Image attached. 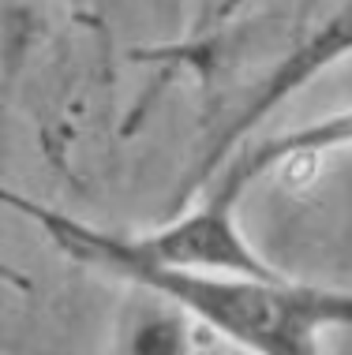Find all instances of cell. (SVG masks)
I'll use <instances>...</instances> for the list:
<instances>
[{
    "instance_id": "obj_1",
    "label": "cell",
    "mask_w": 352,
    "mask_h": 355,
    "mask_svg": "<svg viewBox=\"0 0 352 355\" xmlns=\"http://www.w3.org/2000/svg\"><path fill=\"white\" fill-rule=\"evenodd\" d=\"M34 220L64 254L106 270L120 281L146 288L184 311L187 318L214 329L251 355H322V337L352 329V292L319 288L285 277H221L187 273L173 266L142 262L128 251L124 236L75 220L42 202L31 206Z\"/></svg>"
},
{
    "instance_id": "obj_4",
    "label": "cell",
    "mask_w": 352,
    "mask_h": 355,
    "mask_svg": "<svg viewBox=\"0 0 352 355\" xmlns=\"http://www.w3.org/2000/svg\"><path fill=\"white\" fill-rule=\"evenodd\" d=\"M352 146V109L334 112L326 120H315L308 128H296L289 135H274L262 139L259 146L236 150L233 161H225L217 168V176L203 187V195H217L225 202H240V195L255 184L259 176L274 168H292L303 165V161H315L322 153H334Z\"/></svg>"
},
{
    "instance_id": "obj_2",
    "label": "cell",
    "mask_w": 352,
    "mask_h": 355,
    "mask_svg": "<svg viewBox=\"0 0 352 355\" xmlns=\"http://www.w3.org/2000/svg\"><path fill=\"white\" fill-rule=\"evenodd\" d=\"M349 56H352V0H337L315 26H308V34H303L292 49H285L281 60L274 64V68L247 90V98L221 120V128H217V135L210 139V146H206L203 161H199V168L192 176V187L210 184L217 176V168L229 161V153L240 150V142L251 135L274 109H281V105L289 101L292 94H300L315 75L330 71L334 64L349 60Z\"/></svg>"
},
{
    "instance_id": "obj_3",
    "label": "cell",
    "mask_w": 352,
    "mask_h": 355,
    "mask_svg": "<svg viewBox=\"0 0 352 355\" xmlns=\"http://www.w3.org/2000/svg\"><path fill=\"white\" fill-rule=\"evenodd\" d=\"M128 251L154 266H173L187 273H221V277H281L266 258L247 243L236 225V202L203 195L199 206L176 214L169 225L142 236H124Z\"/></svg>"
},
{
    "instance_id": "obj_5",
    "label": "cell",
    "mask_w": 352,
    "mask_h": 355,
    "mask_svg": "<svg viewBox=\"0 0 352 355\" xmlns=\"http://www.w3.org/2000/svg\"><path fill=\"white\" fill-rule=\"evenodd\" d=\"M49 4L53 0H0V79H8L45 37Z\"/></svg>"
},
{
    "instance_id": "obj_6",
    "label": "cell",
    "mask_w": 352,
    "mask_h": 355,
    "mask_svg": "<svg viewBox=\"0 0 352 355\" xmlns=\"http://www.w3.org/2000/svg\"><path fill=\"white\" fill-rule=\"evenodd\" d=\"M0 281H4V284H12V288H23V292L31 288V277H26L23 270H15V266H8L4 258H0Z\"/></svg>"
}]
</instances>
